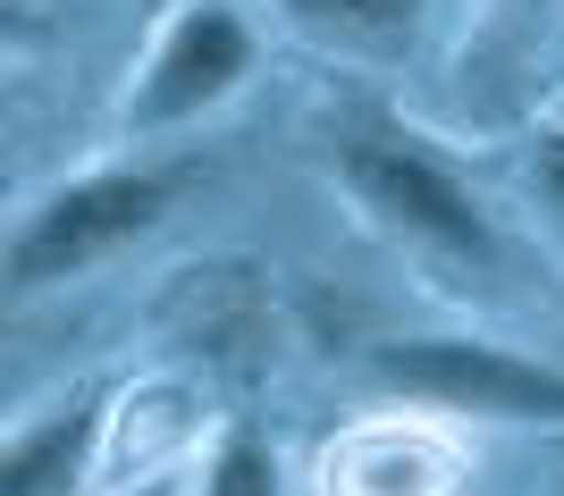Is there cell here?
Returning a JSON list of instances; mask_svg holds the SVG:
<instances>
[{
    "mask_svg": "<svg viewBox=\"0 0 564 496\" xmlns=\"http://www.w3.org/2000/svg\"><path fill=\"white\" fill-rule=\"evenodd\" d=\"M118 496H194V480L186 472H143V480H127Z\"/></svg>",
    "mask_w": 564,
    "mask_h": 496,
    "instance_id": "cell-11",
    "label": "cell"
},
{
    "mask_svg": "<svg viewBox=\"0 0 564 496\" xmlns=\"http://www.w3.org/2000/svg\"><path fill=\"white\" fill-rule=\"evenodd\" d=\"M194 186L186 161H110L85 168V177H59L51 194H34L9 228V286L18 295H43V286L85 278L94 261H110L118 244L152 236L177 194Z\"/></svg>",
    "mask_w": 564,
    "mask_h": 496,
    "instance_id": "cell-2",
    "label": "cell"
},
{
    "mask_svg": "<svg viewBox=\"0 0 564 496\" xmlns=\"http://www.w3.org/2000/svg\"><path fill=\"white\" fill-rule=\"evenodd\" d=\"M261 68V25L245 18V0H169V18L152 25V43L127 68L118 93V126L135 143L186 135V126L219 119Z\"/></svg>",
    "mask_w": 564,
    "mask_h": 496,
    "instance_id": "cell-4",
    "label": "cell"
},
{
    "mask_svg": "<svg viewBox=\"0 0 564 496\" xmlns=\"http://www.w3.org/2000/svg\"><path fill=\"white\" fill-rule=\"evenodd\" d=\"M337 186L388 244L438 269H497V219L464 168L413 126H354L337 143Z\"/></svg>",
    "mask_w": 564,
    "mask_h": 496,
    "instance_id": "cell-1",
    "label": "cell"
},
{
    "mask_svg": "<svg viewBox=\"0 0 564 496\" xmlns=\"http://www.w3.org/2000/svg\"><path fill=\"white\" fill-rule=\"evenodd\" d=\"M110 387H68L59 404L25 412L0 447V496H85V480L110 454Z\"/></svg>",
    "mask_w": 564,
    "mask_h": 496,
    "instance_id": "cell-6",
    "label": "cell"
},
{
    "mask_svg": "<svg viewBox=\"0 0 564 496\" xmlns=\"http://www.w3.org/2000/svg\"><path fill=\"white\" fill-rule=\"evenodd\" d=\"M371 387L430 421H489V429H564V371L522 354L506 337H397L371 354Z\"/></svg>",
    "mask_w": 564,
    "mask_h": 496,
    "instance_id": "cell-3",
    "label": "cell"
},
{
    "mask_svg": "<svg viewBox=\"0 0 564 496\" xmlns=\"http://www.w3.org/2000/svg\"><path fill=\"white\" fill-rule=\"evenodd\" d=\"M522 194L547 219V236L564 244V126H531V143H522Z\"/></svg>",
    "mask_w": 564,
    "mask_h": 496,
    "instance_id": "cell-10",
    "label": "cell"
},
{
    "mask_svg": "<svg viewBox=\"0 0 564 496\" xmlns=\"http://www.w3.org/2000/svg\"><path fill=\"white\" fill-rule=\"evenodd\" d=\"M194 496H286V472H279V447L253 438V429H219L203 472H194Z\"/></svg>",
    "mask_w": 564,
    "mask_h": 496,
    "instance_id": "cell-9",
    "label": "cell"
},
{
    "mask_svg": "<svg viewBox=\"0 0 564 496\" xmlns=\"http://www.w3.org/2000/svg\"><path fill=\"white\" fill-rule=\"evenodd\" d=\"M556 43H564V0H480L464 25V51H455V76L480 101H514L556 59Z\"/></svg>",
    "mask_w": 564,
    "mask_h": 496,
    "instance_id": "cell-7",
    "label": "cell"
},
{
    "mask_svg": "<svg viewBox=\"0 0 564 496\" xmlns=\"http://www.w3.org/2000/svg\"><path fill=\"white\" fill-rule=\"evenodd\" d=\"M464 447L455 421L430 412H379L321 447V496H455Z\"/></svg>",
    "mask_w": 564,
    "mask_h": 496,
    "instance_id": "cell-5",
    "label": "cell"
},
{
    "mask_svg": "<svg viewBox=\"0 0 564 496\" xmlns=\"http://www.w3.org/2000/svg\"><path fill=\"white\" fill-rule=\"evenodd\" d=\"M279 18L295 25V34H312V43H329V51L388 59V51H404L422 34L430 0H279Z\"/></svg>",
    "mask_w": 564,
    "mask_h": 496,
    "instance_id": "cell-8",
    "label": "cell"
}]
</instances>
